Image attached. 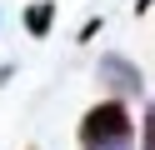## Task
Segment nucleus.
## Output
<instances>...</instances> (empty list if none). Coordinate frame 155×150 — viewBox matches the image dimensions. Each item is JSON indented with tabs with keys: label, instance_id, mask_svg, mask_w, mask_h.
<instances>
[{
	"label": "nucleus",
	"instance_id": "nucleus-1",
	"mask_svg": "<svg viewBox=\"0 0 155 150\" xmlns=\"http://www.w3.org/2000/svg\"><path fill=\"white\" fill-rule=\"evenodd\" d=\"M130 110H125V100H100V105H90L80 115V130H75V140H80V150H130Z\"/></svg>",
	"mask_w": 155,
	"mask_h": 150
},
{
	"label": "nucleus",
	"instance_id": "nucleus-2",
	"mask_svg": "<svg viewBox=\"0 0 155 150\" xmlns=\"http://www.w3.org/2000/svg\"><path fill=\"white\" fill-rule=\"evenodd\" d=\"M100 85L110 90V100H135V95L145 90V75L135 70V60L105 55V60H100Z\"/></svg>",
	"mask_w": 155,
	"mask_h": 150
},
{
	"label": "nucleus",
	"instance_id": "nucleus-3",
	"mask_svg": "<svg viewBox=\"0 0 155 150\" xmlns=\"http://www.w3.org/2000/svg\"><path fill=\"white\" fill-rule=\"evenodd\" d=\"M50 25H55V0H30V5H25V35L45 40Z\"/></svg>",
	"mask_w": 155,
	"mask_h": 150
},
{
	"label": "nucleus",
	"instance_id": "nucleus-4",
	"mask_svg": "<svg viewBox=\"0 0 155 150\" xmlns=\"http://www.w3.org/2000/svg\"><path fill=\"white\" fill-rule=\"evenodd\" d=\"M140 150H155V100L145 105V130H140Z\"/></svg>",
	"mask_w": 155,
	"mask_h": 150
},
{
	"label": "nucleus",
	"instance_id": "nucleus-5",
	"mask_svg": "<svg viewBox=\"0 0 155 150\" xmlns=\"http://www.w3.org/2000/svg\"><path fill=\"white\" fill-rule=\"evenodd\" d=\"M150 5H155V0H140V10H150Z\"/></svg>",
	"mask_w": 155,
	"mask_h": 150
}]
</instances>
